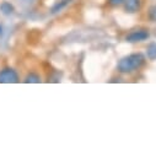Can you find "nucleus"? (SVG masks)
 I'll return each instance as SVG.
<instances>
[{
  "mask_svg": "<svg viewBox=\"0 0 156 156\" xmlns=\"http://www.w3.org/2000/svg\"><path fill=\"white\" fill-rule=\"evenodd\" d=\"M145 57L141 53H132L129 55L123 57L118 64H117V70L122 74H132L140 70L145 65Z\"/></svg>",
  "mask_w": 156,
  "mask_h": 156,
  "instance_id": "1",
  "label": "nucleus"
},
{
  "mask_svg": "<svg viewBox=\"0 0 156 156\" xmlns=\"http://www.w3.org/2000/svg\"><path fill=\"white\" fill-rule=\"evenodd\" d=\"M19 81V74L12 68H4L0 70V84H16Z\"/></svg>",
  "mask_w": 156,
  "mask_h": 156,
  "instance_id": "2",
  "label": "nucleus"
},
{
  "mask_svg": "<svg viewBox=\"0 0 156 156\" xmlns=\"http://www.w3.org/2000/svg\"><path fill=\"white\" fill-rule=\"evenodd\" d=\"M149 37H150V33L147 30L138 28V30H133L126 36V41L129 43H138V42H144L149 40Z\"/></svg>",
  "mask_w": 156,
  "mask_h": 156,
  "instance_id": "3",
  "label": "nucleus"
},
{
  "mask_svg": "<svg viewBox=\"0 0 156 156\" xmlns=\"http://www.w3.org/2000/svg\"><path fill=\"white\" fill-rule=\"evenodd\" d=\"M124 11L128 14H135L141 9V0H124Z\"/></svg>",
  "mask_w": 156,
  "mask_h": 156,
  "instance_id": "4",
  "label": "nucleus"
},
{
  "mask_svg": "<svg viewBox=\"0 0 156 156\" xmlns=\"http://www.w3.org/2000/svg\"><path fill=\"white\" fill-rule=\"evenodd\" d=\"M146 57L149 60H156V42H151L146 47Z\"/></svg>",
  "mask_w": 156,
  "mask_h": 156,
  "instance_id": "5",
  "label": "nucleus"
},
{
  "mask_svg": "<svg viewBox=\"0 0 156 156\" xmlns=\"http://www.w3.org/2000/svg\"><path fill=\"white\" fill-rule=\"evenodd\" d=\"M25 83H30V84H40L41 83V76L37 73H30L27 74V76L25 77Z\"/></svg>",
  "mask_w": 156,
  "mask_h": 156,
  "instance_id": "6",
  "label": "nucleus"
},
{
  "mask_svg": "<svg viewBox=\"0 0 156 156\" xmlns=\"http://www.w3.org/2000/svg\"><path fill=\"white\" fill-rule=\"evenodd\" d=\"M0 10H2V12L5 14V15H10L14 11V6L9 2H3L2 5H0Z\"/></svg>",
  "mask_w": 156,
  "mask_h": 156,
  "instance_id": "7",
  "label": "nucleus"
},
{
  "mask_svg": "<svg viewBox=\"0 0 156 156\" xmlns=\"http://www.w3.org/2000/svg\"><path fill=\"white\" fill-rule=\"evenodd\" d=\"M149 19H150V21L156 22V4L154 6H151L149 10Z\"/></svg>",
  "mask_w": 156,
  "mask_h": 156,
  "instance_id": "8",
  "label": "nucleus"
},
{
  "mask_svg": "<svg viewBox=\"0 0 156 156\" xmlns=\"http://www.w3.org/2000/svg\"><path fill=\"white\" fill-rule=\"evenodd\" d=\"M68 3H70V0H63V3H60V4H57L54 8H53V12H57V11H59V10H62Z\"/></svg>",
  "mask_w": 156,
  "mask_h": 156,
  "instance_id": "9",
  "label": "nucleus"
},
{
  "mask_svg": "<svg viewBox=\"0 0 156 156\" xmlns=\"http://www.w3.org/2000/svg\"><path fill=\"white\" fill-rule=\"evenodd\" d=\"M124 3V0H108V4L111 6H119Z\"/></svg>",
  "mask_w": 156,
  "mask_h": 156,
  "instance_id": "10",
  "label": "nucleus"
},
{
  "mask_svg": "<svg viewBox=\"0 0 156 156\" xmlns=\"http://www.w3.org/2000/svg\"><path fill=\"white\" fill-rule=\"evenodd\" d=\"M22 2H25V3H33L34 0H22Z\"/></svg>",
  "mask_w": 156,
  "mask_h": 156,
  "instance_id": "11",
  "label": "nucleus"
},
{
  "mask_svg": "<svg viewBox=\"0 0 156 156\" xmlns=\"http://www.w3.org/2000/svg\"><path fill=\"white\" fill-rule=\"evenodd\" d=\"M2 31H3V28H2V26H0V33H2Z\"/></svg>",
  "mask_w": 156,
  "mask_h": 156,
  "instance_id": "12",
  "label": "nucleus"
}]
</instances>
